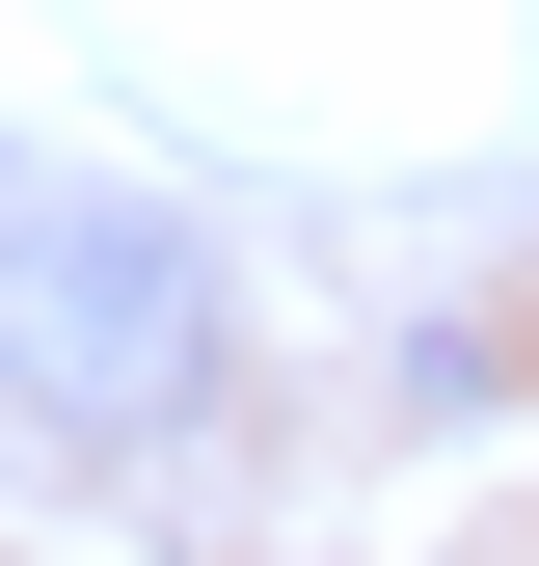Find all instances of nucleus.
I'll use <instances>...</instances> for the list:
<instances>
[{
	"label": "nucleus",
	"mask_w": 539,
	"mask_h": 566,
	"mask_svg": "<svg viewBox=\"0 0 539 566\" xmlns=\"http://www.w3.org/2000/svg\"><path fill=\"white\" fill-rule=\"evenodd\" d=\"M0 405L28 432H189L216 405V270L108 189H28L0 217Z\"/></svg>",
	"instance_id": "obj_1"
}]
</instances>
